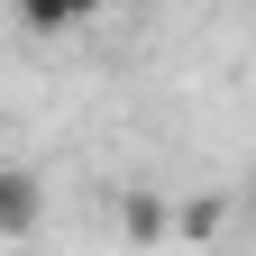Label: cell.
Returning a JSON list of instances; mask_svg holds the SVG:
<instances>
[{
    "label": "cell",
    "instance_id": "277c9868",
    "mask_svg": "<svg viewBox=\"0 0 256 256\" xmlns=\"http://www.w3.org/2000/svg\"><path fill=\"white\" fill-rule=\"evenodd\" d=\"M210 229H220V202H183L174 210V238H210Z\"/></svg>",
    "mask_w": 256,
    "mask_h": 256
},
{
    "label": "cell",
    "instance_id": "7a4b0ae2",
    "mask_svg": "<svg viewBox=\"0 0 256 256\" xmlns=\"http://www.w3.org/2000/svg\"><path fill=\"white\" fill-rule=\"evenodd\" d=\"M110 0H18V18L37 28V37H64V28H92Z\"/></svg>",
    "mask_w": 256,
    "mask_h": 256
},
{
    "label": "cell",
    "instance_id": "5b68a950",
    "mask_svg": "<svg viewBox=\"0 0 256 256\" xmlns=\"http://www.w3.org/2000/svg\"><path fill=\"white\" fill-rule=\"evenodd\" d=\"M247 220H256V183H247Z\"/></svg>",
    "mask_w": 256,
    "mask_h": 256
},
{
    "label": "cell",
    "instance_id": "3957f363",
    "mask_svg": "<svg viewBox=\"0 0 256 256\" xmlns=\"http://www.w3.org/2000/svg\"><path fill=\"white\" fill-rule=\"evenodd\" d=\"M119 229H128V238H165V229H174L165 192H128V202H119Z\"/></svg>",
    "mask_w": 256,
    "mask_h": 256
},
{
    "label": "cell",
    "instance_id": "6da1fadb",
    "mask_svg": "<svg viewBox=\"0 0 256 256\" xmlns=\"http://www.w3.org/2000/svg\"><path fill=\"white\" fill-rule=\"evenodd\" d=\"M46 220V174L37 165H0V238H28Z\"/></svg>",
    "mask_w": 256,
    "mask_h": 256
}]
</instances>
